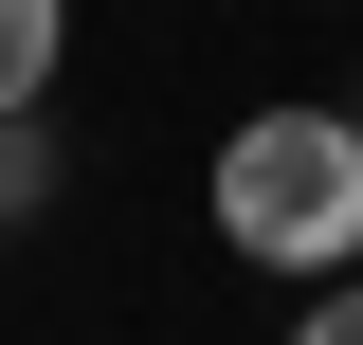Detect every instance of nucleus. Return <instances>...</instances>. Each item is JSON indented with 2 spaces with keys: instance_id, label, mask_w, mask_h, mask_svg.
Instances as JSON below:
<instances>
[{
  "instance_id": "4",
  "label": "nucleus",
  "mask_w": 363,
  "mask_h": 345,
  "mask_svg": "<svg viewBox=\"0 0 363 345\" xmlns=\"http://www.w3.org/2000/svg\"><path fill=\"white\" fill-rule=\"evenodd\" d=\"M291 345H363V273H327V291L291 309Z\"/></svg>"
},
{
  "instance_id": "2",
  "label": "nucleus",
  "mask_w": 363,
  "mask_h": 345,
  "mask_svg": "<svg viewBox=\"0 0 363 345\" xmlns=\"http://www.w3.org/2000/svg\"><path fill=\"white\" fill-rule=\"evenodd\" d=\"M55 55H73V0H0V109H37Z\"/></svg>"
},
{
  "instance_id": "3",
  "label": "nucleus",
  "mask_w": 363,
  "mask_h": 345,
  "mask_svg": "<svg viewBox=\"0 0 363 345\" xmlns=\"http://www.w3.org/2000/svg\"><path fill=\"white\" fill-rule=\"evenodd\" d=\"M55 200V128H37V109H0V218H37Z\"/></svg>"
},
{
  "instance_id": "1",
  "label": "nucleus",
  "mask_w": 363,
  "mask_h": 345,
  "mask_svg": "<svg viewBox=\"0 0 363 345\" xmlns=\"http://www.w3.org/2000/svg\"><path fill=\"white\" fill-rule=\"evenodd\" d=\"M200 218H218V255L327 291V273L363 255V109H255V128L218 146V182H200Z\"/></svg>"
}]
</instances>
